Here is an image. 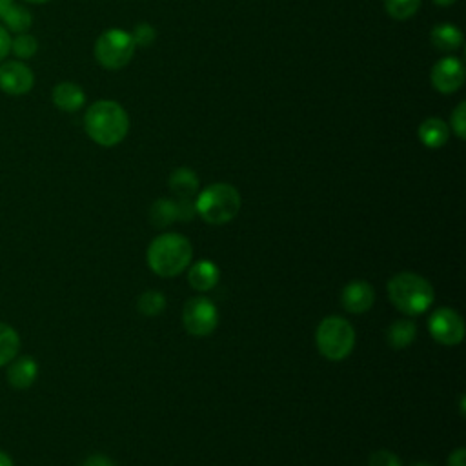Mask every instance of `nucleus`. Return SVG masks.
I'll return each instance as SVG.
<instances>
[{
	"instance_id": "obj_1",
	"label": "nucleus",
	"mask_w": 466,
	"mask_h": 466,
	"mask_svg": "<svg viewBox=\"0 0 466 466\" xmlns=\"http://www.w3.org/2000/svg\"><path fill=\"white\" fill-rule=\"evenodd\" d=\"M147 264L158 277H175L182 273L193 257L191 242L180 233H162L147 248Z\"/></svg>"
},
{
	"instance_id": "obj_2",
	"label": "nucleus",
	"mask_w": 466,
	"mask_h": 466,
	"mask_svg": "<svg viewBox=\"0 0 466 466\" xmlns=\"http://www.w3.org/2000/svg\"><path fill=\"white\" fill-rule=\"evenodd\" d=\"M84 126L91 140H95L100 146L111 147L116 146L120 140H124L129 120L126 111L113 100H98L93 106H89Z\"/></svg>"
},
{
	"instance_id": "obj_3",
	"label": "nucleus",
	"mask_w": 466,
	"mask_h": 466,
	"mask_svg": "<svg viewBox=\"0 0 466 466\" xmlns=\"http://www.w3.org/2000/svg\"><path fill=\"white\" fill-rule=\"evenodd\" d=\"M388 297L399 311L410 317H415L430 309V306L433 304L435 293L431 284L424 277L417 273L402 271L390 279Z\"/></svg>"
},
{
	"instance_id": "obj_4",
	"label": "nucleus",
	"mask_w": 466,
	"mask_h": 466,
	"mask_svg": "<svg viewBox=\"0 0 466 466\" xmlns=\"http://www.w3.org/2000/svg\"><path fill=\"white\" fill-rule=\"evenodd\" d=\"M240 209V195L237 187L226 182L208 186L195 200V211L213 226H220L235 218Z\"/></svg>"
},
{
	"instance_id": "obj_5",
	"label": "nucleus",
	"mask_w": 466,
	"mask_h": 466,
	"mask_svg": "<svg viewBox=\"0 0 466 466\" xmlns=\"http://www.w3.org/2000/svg\"><path fill=\"white\" fill-rule=\"evenodd\" d=\"M315 342L322 357L328 360H342L355 346L353 326L344 317H326L317 326Z\"/></svg>"
},
{
	"instance_id": "obj_6",
	"label": "nucleus",
	"mask_w": 466,
	"mask_h": 466,
	"mask_svg": "<svg viewBox=\"0 0 466 466\" xmlns=\"http://www.w3.org/2000/svg\"><path fill=\"white\" fill-rule=\"evenodd\" d=\"M135 53L133 36L122 29H107L96 38L95 56L107 69L124 67Z\"/></svg>"
},
{
	"instance_id": "obj_7",
	"label": "nucleus",
	"mask_w": 466,
	"mask_h": 466,
	"mask_svg": "<svg viewBox=\"0 0 466 466\" xmlns=\"http://www.w3.org/2000/svg\"><path fill=\"white\" fill-rule=\"evenodd\" d=\"M182 322L187 333L195 337H206L217 328V306L206 297H193L184 304Z\"/></svg>"
},
{
	"instance_id": "obj_8",
	"label": "nucleus",
	"mask_w": 466,
	"mask_h": 466,
	"mask_svg": "<svg viewBox=\"0 0 466 466\" xmlns=\"http://www.w3.org/2000/svg\"><path fill=\"white\" fill-rule=\"evenodd\" d=\"M431 337L444 346H457L464 337V320L451 308H437L428 319Z\"/></svg>"
},
{
	"instance_id": "obj_9",
	"label": "nucleus",
	"mask_w": 466,
	"mask_h": 466,
	"mask_svg": "<svg viewBox=\"0 0 466 466\" xmlns=\"http://www.w3.org/2000/svg\"><path fill=\"white\" fill-rule=\"evenodd\" d=\"M35 82L33 71L18 62V60H7L0 66V89L7 95H24L31 91Z\"/></svg>"
},
{
	"instance_id": "obj_10",
	"label": "nucleus",
	"mask_w": 466,
	"mask_h": 466,
	"mask_svg": "<svg viewBox=\"0 0 466 466\" xmlns=\"http://www.w3.org/2000/svg\"><path fill=\"white\" fill-rule=\"evenodd\" d=\"M464 82V66L455 56L441 58L431 69V84L441 93H453Z\"/></svg>"
},
{
	"instance_id": "obj_11",
	"label": "nucleus",
	"mask_w": 466,
	"mask_h": 466,
	"mask_svg": "<svg viewBox=\"0 0 466 466\" xmlns=\"http://www.w3.org/2000/svg\"><path fill=\"white\" fill-rule=\"evenodd\" d=\"M373 300H375V291L371 284L366 280H351L344 286L340 293L342 308L355 315L366 313L373 306Z\"/></svg>"
},
{
	"instance_id": "obj_12",
	"label": "nucleus",
	"mask_w": 466,
	"mask_h": 466,
	"mask_svg": "<svg viewBox=\"0 0 466 466\" xmlns=\"http://www.w3.org/2000/svg\"><path fill=\"white\" fill-rule=\"evenodd\" d=\"M36 375H38V364L29 355L18 357L7 368V380L16 390H27L29 386H33Z\"/></svg>"
},
{
	"instance_id": "obj_13",
	"label": "nucleus",
	"mask_w": 466,
	"mask_h": 466,
	"mask_svg": "<svg viewBox=\"0 0 466 466\" xmlns=\"http://www.w3.org/2000/svg\"><path fill=\"white\" fill-rule=\"evenodd\" d=\"M218 268L211 260H198L187 271V282L197 291H209L218 282Z\"/></svg>"
},
{
	"instance_id": "obj_14",
	"label": "nucleus",
	"mask_w": 466,
	"mask_h": 466,
	"mask_svg": "<svg viewBox=\"0 0 466 466\" xmlns=\"http://www.w3.org/2000/svg\"><path fill=\"white\" fill-rule=\"evenodd\" d=\"M84 100L86 96L82 87L73 82H62L53 89V102L64 111H76L78 107H82Z\"/></svg>"
},
{
	"instance_id": "obj_15",
	"label": "nucleus",
	"mask_w": 466,
	"mask_h": 466,
	"mask_svg": "<svg viewBox=\"0 0 466 466\" xmlns=\"http://www.w3.org/2000/svg\"><path fill=\"white\" fill-rule=\"evenodd\" d=\"M415 337H417V326L408 319L395 320L386 329V342L390 348H395V350L408 348L415 340Z\"/></svg>"
},
{
	"instance_id": "obj_16",
	"label": "nucleus",
	"mask_w": 466,
	"mask_h": 466,
	"mask_svg": "<svg viewBox=\"0 0 466 466\" xmlns=\"http://www.w3.org/2000/svg\"><path fill=\"white\" fill-rule=\"evenodd\" d=\"M169 187L178 198H191L198 189V178L189 167H178L169 175Z\"/></svg>"
},
{
	"instance_id": "obj_17",
	"label": "nucleus",
	"mask_w": 466,
	"mask_h": 466,
	"mask_svg": "<svg viewBox=\"0 0 466 466\" xmlns=\"http://www.w3.org/2000/svg\"><path fill=\"white\" fill-rule=\"evenodd\" d=\"M448 126L441 118H426L419 126V138L428 147H441L448 140Z\"/></svg>"
},
{
	"instance_id": "obj_18",
	"label": "nucleus",
	"mask_w": 466,
	"mask_h": 466,
	"mask_svg": "<svg viewBox=\"0 0 466 466\" xmlns=\"http://www.w3.org/2000/svg\"><path fill=\"white\" fill-rule=\"evenodd\" d=\"M431 44L441 51H455L462 44V33L453 24L435 25L431 31Z\"/></svg>"
},
{
	"instance_id": "obj_19",
	"label": "nucleus",
	"mask_w": 466,
	"mask_h": 466,
	"mask_svg": "<svg viewBox=\"0 0 466 466\" xmlns=\"http://www.w3.org/2000/svg\"><path fill=\"white\" fill-rule=\"evenodd\" d=\"M18 350H20L18 333L9 324L0 322V368L11 362L18 355Z\"/></svg>"
},
{
	"instance_id": "obj_20",
	"label": "nucleus",
	"mask_w": 466,
	"mask_h": 466,
	"mask_svg": "<svg viewBox=\"0 0 466 466\" xmlns=\"http://www.w3.org/2000/svg\"><path fill=\"white\" fill-rule=\"evenodd\" d=\"M149 218L155 228H166L177 218V202L167 200V198H158L151 206Z\"/></svg>"
},
{
	"instance_id": "obj_21",
	"label": "nucleus",
	"mask_w": 466,
	"mask_h": 466,
	"mask_svg": "<svg viewBox=\"0 0 466 466\" xmlns=\"http://www.w3.org/2000/svg\"><path fill=\"white\" fill-rule=\"evenodd\" d=\"M2 20H4L5 25H7L11 31H15V33H24L25 29L31 27V22H33L31 13H29L25 7L16 5V4H11V5L5 9V13L2 15Z\"/></svg>"
},
{
	"instance_id": "obj_22",
	"label": "nucleus",
	"mask_w": 466,
	"mask_h": 466,
	"mask_svg": "<svg viewBox=\"0 0 466 466\" xmlns=\"http://www.w3.org/2000/svg\"><path fill=\"white\" fill-rule=\"evenodd\" d=\"M137 308L142 315L157 317L166 309V297L160 291H155V289L144 291L137 300Z\"/></svg>"
},
{
	"instance_id": "obj_23",
	"label": "nucleus",
	"mask_w": 466,
	"mask_h": 466,
	"mask_svg": "<svg viewBox=\"0 0 466 466\" xmlns=\"http://www.w3.org/2000/svg\"><path fill=\"white\" fill-rule=\"evenodd\" d=\"M419 5H420V0H384V7H386L388 15L397 20L413 16L417 13Z\"/></svg>"
},
{
	"instance_id": "obj_24",
	"label": "nucleus",
	"mask_w": 466,
	"mask_h": 466,
	"mask_svg": "<svg viewBox=\"0 0 466 466\" xmlns=\"http://www.w3.org/2000/svg\"><path fill=\"white\" fill-rule=\"evenodd\" d=\"M36 38L31 35H18L15 40H11V49L18 58H31L36 53Z\"/></svg>"
},
{
	"instance_id": "obj_25",
	"label": "nucleus",
	"mask_w": 466,
	"mask_h": 466,
	"mask_svg": "<svg viewBox=\"0 0 466 466\" xmlns=\"http://www.w3.org/2000/svg\"><path fill=\"white\" fill-rule=\"evenodd\" d=\"M131 36H133L135 46L146 47V46H151V44H153V40H155V29H153L149 24H138V25L135 27V31H133Z\"/></svg>"
},
{
	"instance_id": "obj_26",
	"label": "nucleus",
	"mask_w": 466,
	"mask_h": 466,
	"mask_svg": "<svg viewBox=\"0 0 466 466\" xmlns=\"http://www.w3.org/2000/svg\"><path fill=\"white\" fill-rule=\"evenodd\" d=\"M370 466H402V462L395 453L388 450H379L370 457Z\"/></svg>"
},
{
	"instance_id": "obj_27",
	"label": "nucleus",
	"mask_w": 466,
	"mask_h": 466,
	"mask_svg": "<svg viewBox=\"0 0 466 466\" xmlns=\"http://www.w3.org/2000/svg\"><path fill=\"white\" fill-rule=\"evenodd\" d=\"M464 120H466V106H464V102H461L455 107L453 116H451V127H453V131H455V135L459 138H464V129H466V122Z\"/></svg>"
},
{
	"instance_id": "obj_28",
	"label": "nucleus",
	"mask_w": 466,
	"mask_h": 466,
	"mask_svg": "<svg viewBox=\"0 0 466 466\" xmlns=\"http://www.w3.org/2000/svg\"><path fill=\"white\" fill-rule=\"evenodd\" d=\"M9 51H11V36H9L7 29H4L0 25V62L7 56Z\"/></svg>"
},
{
	"instance_id": "obj_29",
	"label": "nucleus",
	"mask_w": 466,
	"mask_h": 466,
	"mask_svg": "<svg viewBox=\"0 0 466 466\" xmlns=\"http://www.w3.org/2000/svg\"><path fill=\"white\" fill-rule=\"evenodd\" d=\"M448 466H466V451L464 448H457L448 457Z\"/></svg>"
},
{
	"instance_id": "obj_30",
	"label": "nucleus",
	"mask_w": 466,
	"mask_h": 466,
	"mask_svg": "<svg viewBox=\"0 0 466 466\" xmlns=\"http://www.w3.org/2000/svg\"><path fill=\"white\" fill-rule=\"evenodd\" d=\"M84 466H111V462L104 455H93L84 462Z\"/></svg>"
},
{
	"instance_id": "obj_31",
	"label": "nucleus",
	"mask_w": 466,
	"mask_h": 466,
	"mask_svg": "<svg viewBox=\"0 0 466 466\" xmlns=\"http://www.w3.org/2000/svg\"><path fill=\"white\" fill-rule=\"evenodd\" d=\"M0 466H13L11 457L7 453H4V451H0Z\"/></svg>"
},
{
	"instance_id": "obj_32",
	"label": "nucleus",
	"mask_w": 466,
	"mask_h": 466,
	"mask_svg": "<svg viewBox=\"0 0 466 466\" xmlns=\"http://www.w3.org/2000/svg\"><path fill=\"white\" fill-rule=\"evenodd\" d=\"M11 4H13V0H0V18H2V15L5 13V9H7Z\"/></svg>"
},
{
	"instance_id": "obj_33",
	"label": "nucleus",
	"mask_w": 466,
	"mask_h": 466,
	"mask_svg": "<svg viewBox=\"0 0 466 466\" xmlns=\"http://www.w3.org/2000/svg\"><path fill=\"white\" fill-rule=\"evenodd\" d=\"M435 4H439V5H450V4H453L455 0H433Z\"/></svg>"
},
{
	"instance_id": "obj_34",
	"label": "nucleus",
	"mask_w": 466,
	"mask_h": 466,
	"mask_svg": "<svg viewBox=\"0 0 466 466\" xmlns=\"http://www.w3.org/2000/svg\"><path fill=\"white\" fill-rule=\"evenodd\" d=\"M25 2H33V4H44V2H49V0H25Z\"/></svg>"
},
{
	"instance_id": "obj_35",
	"label": "nucleus",
	"mask_w": 466,
	"mask_h": 466,
	"mask_svg": "<svg viewBox=\"0 0 466 466\" xmlns=\"http://www.w3.org/2000/svg\"><path fill=\"white\" fill-rule=\"evenodd\" d=\"M413 466H431V464L430 462H415Z\"/></svg>"
}]
</instances>
